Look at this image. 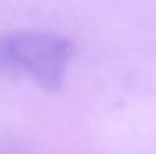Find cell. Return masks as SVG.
I'll return each instance as SVG.
<instances>
[{
  "label": "cell",
  "mask_w": 156,
  "mask_h": 154,
  "mask_svg": "<svg viewBox=\"0 0 156 154\" xmlns=\"http://www.w3.org/2000/svg\"><path fill=\"white\" fill-rule=\"evenodd\" d=\"M75 53L71 40L51 31L0 33V76L27 78L44 91L58 93Z\"/></svg>",
  "instance_id": "obj_1"
}]
</instances>
